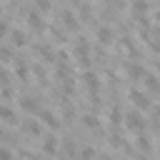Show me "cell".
Segmentation results:
<instances>
[{"label":"cell","mask_w":160,"mask_h":160,"mask_svg":"<svg viewBox=\"0 0 160 160\" xmlns=\"http://www.w3.org/2000/svg\"><path fill=\"white\" fill-rule=\"evenodd\" d=\"M8 32H10L8 22H5V20H0V38H2V35H8Z\"/></svg>","instance_id":"603a6c76"},{"label":"cell","mask_w":160,"mask_h":160,"mask_svg":"<svg viewBox=\"0 0 160 160\" xmlns=\"http://www.w3.org/2000/svg\"><path fill=\"white\" fill-rule=\"evenodd\" d=\"M155 22H158V25H160V10H158V12H155Z\"/></svg>","instance_id":"cb8c5ba5"},{"label":"cell","mask_w":160,"mask_h":160,"mask_svg":"<svg viewBox=\"0 0 160 160\" xmlns=\"http://www.w3.org/2000/svg\"><path fill=\"white\" fill-rule=\"evenodd\" d=\"M60 18H62V25H65L68 30H75V28H78V18H75L70 10H62V12H60Z\"/></svg>","instance_id":"8992f818"},{"label":"cell","mask_w":160,"mask_h":160,"mask_svg":"<svg viewBox=\"0 0 160 160\" xmlns=\"http://www.w3.org/2000/svg\"><path fill=\"white\" fill-rule=\"evenodd\" d=\"M22 128H25V132H30V135H40V122H35V120H28Z\"/></svg>","instance_id":"8fae6325"},{"label":"cell","mask_w":160,"mask_h":160,"mask_svg":"<svg viewBox=\"0 0 160 160\" xmlns=\"http://www.w3.org/2000/svg\"><path fill=\"white\" fill-rule=\"evenodd\" d=\"M0 160H15V158H12V152H10V150L0 148Z\"/></svg>","instance_id":"7402d4cb"},{"label":"cell","mask_w":160,"mask_h":160,"mask_svg":"<svg viewBox=\"0 0 160 160\" xmlns=\"http://www.w3.org/2000/svg\"><path fill=\"white\" fill-rule=\"evenodd\" d=\"M0 58H2V60H10V58H12V50H10V48H0Z\"/></svg>","instance_id":"44dd1931"},{"label":"cell","mask_w":160,"mask_h":160,"mask_svg":"<svg viewBox=\"0 0 160 160\" xmlns=\"http://www.w3.org/2000/svg\"><path fill=\"white\" fill-rule=\"evenodd\" d=\"M120 118H122V112H120V108L115 105V108L110 110V122H112V125H118V122H120Z\"/></svg>","instance_id":"ac0fdd59"},{"label":"cell","mask_w":160,"mask_h":160,"mask_svg":"<svg viewBox=\"0 0 160 160\" xmlns=\"http://www.w3.org/2000/svg\"><path fill=\"white\" fill-rule=\"evenodd\" d=\"M82 122H85L88 128H98V125H100V120H98L95 115H85V118H82Z\"/></svg>","instance_id":"ffe728a7"},{"label":"cell","mask_w":160,"mask_h":160,"mask_svg":"<svg viewBox=\"0 0 160 160\" xmlns=\"http://www.w3.org/2000/svg\"><path fill=\"white\" fill-rule=\"evenodd\" d=\"M105 2H110V0H105Z\"/></svg>","instance_id":"d4e9b609"},{"label":"cell","mask_w":160,"mask_h":160,"mask_svg":"<svg viewBox=\"0 0 160 160\" xmlns=\"http://www.w3.org/2000/svg\"><path fill=\"white\" fill-rule=\"evenodd\" d=\"M125 125H128V130L140 132V130L145 128V118H142L138 110H132V112H128V115H125Z\"/></svg>","instance_id":"6da1fadb"},{"label":"cell","mask_w":160,"mask_h":160,"mask_svg":"<svg viewBox=\"0 0 160 160\" xmlns=\"http://www.w3.org/2000/svg\"><path fill=\"white\" fill-rule=\"evenodd\" d=\"M135 145H138V148H140L142 152H148V150H150V142H148V138H145V135H138V140H135Z\"/></svg>","instance_id":"2e32d148"},{"label":"cell","mask_w":160,"mask_h":160,"mask_svg":"<svg viewBox=\"0 0 160 160\" xmlns=\"http://www.w3.org/2000/svg\"><path fill=\"white\" fill-rule=\"evenodd\" d=\"M145 10H148V0H135V2H132V12H140V15H142Z\"/></svg>","instance_id":"5bb4252c"},{"label":"cell","mask_w":160,"mask_h":160,"mask_svg":"<svg viewBox=\"0 0 160 160\" xmlns=\"http://www.w3.org/2000/svg\"><path fill=\"white\" fill-rule=\"evenodd\" d=\"M28 25H30L32 30H45V22H42L40 12H28Z\"/></svg>","instance_id":"52a82bcc"},{"label":"cell","mask_w":160,"mask_h":160,"mask_svg":"<svg viewBox=\"0 0 160 160\" xmlns=\"http://www.w3.org/2000/svg\"><path fill=\"white\" fill-rule=\"evenodd\" d=\"M88 50H90V45H88V40H85V38H80V40L75 42V55H78V60H82V62H88Z\"/></svg>","instance_id":"277c9868"},{"label":"cell","mask_w":160,"mask_h":160,"mask_svg":"<svg viewBox=\"0 0 160 160\" xmlns=\"http://www.w3.org/2000/svg\"><path fill=\"white\" fill-rule=\"evenodd\" d=\"M58 148H60V142H58L52 135H48V138L42 140V152H45V155H55V152H58Z\"/></svg>","instance_id":"5b68a950"},{"label":"cell","mask_w":160,"mask_h":160,"mask_svg":"<svg viewBox=\"0 0 160 160\" xmlns=\"http://www.w3.org/2000/svg\"><path fill=\"white\" fill-rule=\"evenodd\" d=\"M128 75H130V78H140V75H142V68L132 62V65H128Z\"/></svg>","instance_id":"e0dca14e"},{"label":"cell","mask_w":160,"mask_h":160,"mask_svg":"<svg viewBox=\"0 0 160 160\" xmlns=\"http://www.w3.org/2000/svg\"><path fill=\"white\" fill-rule=\"evenodd\" d=\"M10 38H12V45H25V42H28V35L20 32V30H12Z\"/></svg>","instance_id":"30bf717a"},{"label":"cell","mask_w":160,"mask_h":160,"mask_svg":"<svg viewBox=\"0 0 160 160\" xmlns=\"http://www.w3.org/2000/svg\"><path fill=\"white\" fill-rule=\"evenodd\" d=\"M82 78H85V85H88V88H90V90H95V88H98V78H95V75H92V72H85V75H82Z\"/></svg>","instance_id":"9a60e30c"},{"label":"cell","mask_w":160,"mask_h":160,"mask_svg":"<svg viewBox=\"0 0 160 160\" xmlns=\"http://www.w3.org/2000/svg\"><path fill=\"white\" fill-rule=\"evenodd\" d=\"M130 100H132V105H135V108H140V110H148V108H150V100H148V95H145V92L130 90Z\"/></svg>","instance_id":"7a4b0ae2"},{"label":"cell","mask_w":160,"mask_h":160,"mask_svg":"<svg viewBox=\"0 0 160 160\" xmlns=\"http://www.w3.org/2000/svg\"><path fill=\"white\" fill-rule=\"evenodd\" d=\"M80 160H95V150L92 148H82L80 150Z\"/></svg>","instance_id":"d6986e66"},{"label":"cell","mask_w":160,"mask_h":160,"mask_svg":"<svg viewBox=\"0 0 160 160\" xmlns=\"http://www.w3.org/2000/svg\"><path fill=\"white\" fill-rule=\"evenodd\" d=\"M40 120H42L48 128H58V125H60L58 115H55V112H50V110H42V112H40Z\"/></svg>","instance_id":"ba28073f"},{"label":"cell","mask_w":160,"mask_h":160,"mask_svg":"<svg viewBox=\"0 0 160 160\" xmlns=\"http://www.w3.org/2000/svg\"><path fill=\"white\" fill-rule=\"evenodd\" d=\"M20 108H22L25 112H38V115L42 112V108H40V102H38L35 98H22V100H20Z\"/></svg>","instance_id":"3957f363"},{"label":"cell","mask_w":160,"mask_h":160,"mask_svg":"<svg viewBox=\"0 0 160 160\" xmlns=\"http://www.w3.org/2000/svg\"><path fill=\"white\" fill-rule=\"evenodd\" d=\"M95 35H98V40H100V42H105V45H108V42H112V30H110L108 25L98 28V32H95Z\"/></svg>","instance_id":"9c48e42d"},{"label":"cell","mask_w":160,"mask_h":160,"mask_svg":"<svg viewBox=\"0 0 160 160\" xmlns=\"http://www.w3.org/2000/svg\"><path fill=\"white\" fill-rule=\"evenodd\" d=\"M145 88H148V90H160L158 78H155V75H145Z\"/></svg>","instance_id":"4fadbf2b"},{"label":"cell","mask_w":160,"mask_h":160,"mask_svg":"<svg viewBox=\"0 0 160 160\" xmlns=\"http://www.w3.org/2000/svg\"><path fill=\"white\" fill-rule=\"evenodd\" d=\"M0 118H2L5 122H15V112H12L10 108H5V105H0Z\"/></svg>","instance_id":"7c38bea8"}]
</instances>
